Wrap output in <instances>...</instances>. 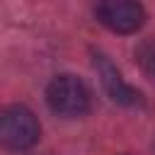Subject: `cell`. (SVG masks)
<instances>
[{
    "instance_id": "3",
    "label": "cell",
    "mask_w": 155,
    "mask_h": 155,
    "mask_svg": "<svg viewBox=\"0 0 155 155\" xmlns=\"http://www.w3.org/2000/svg\"><path fill=\"white\" fill-rule=\"evenodd\" d=\"M94 12L97 19L116 34H133L145 19V10L138 0H97Z\"/></svg>"
},
{
    "instance_id": "4",
    "label": "cell",
    "mask_w": 155,
    "mask_h": 155,
    "mask_svg": "<svg viewBox=\"0 0 155 155\" xmlns=\"http://www.w3.org/2000/svg\"><path fill=\"white\" fill-rule=\"evenodd\" d=\"M94 65H97V70H99V75H102V85H104V90L109 92V97H111L114 102H119V104H124V107L140 104V92L133 90V87H128V85L121 80L119 70L109 63V58H104V56H94Z\"/></svg>"
},
{
    "instance_id": "1",
    "label": "cell",
    "mask_w": 155,
    "mask_h": 155,
    "mask_svg": "<svg viewBox=\"0 0 155 155\" xmlns=\"http://www.w3.org/2000/svg\"><path fill=\"white\" fill-rule=\"evenodd\" d=\"M46 102L53 114H58L63 119H78L90 111V90L78 75L63 73L48 82Z\"/></svg>"
},
{
    "instance_id": "2",
    "label": "cell",
    "mask_w": 155,
    "mask_h": 155,
    "mask_svg": "<svg viewBox=\"0 0 155 155\" xmlns=\"http://www.w3.org/2000/svg\"><path fill=\"white\" fill-rule=\"evenodd\" d=\"M41 136L39 121L31 109L22 104H10L0 109V145L7 150H29Z\"/></svg>"
}]
</instances>
